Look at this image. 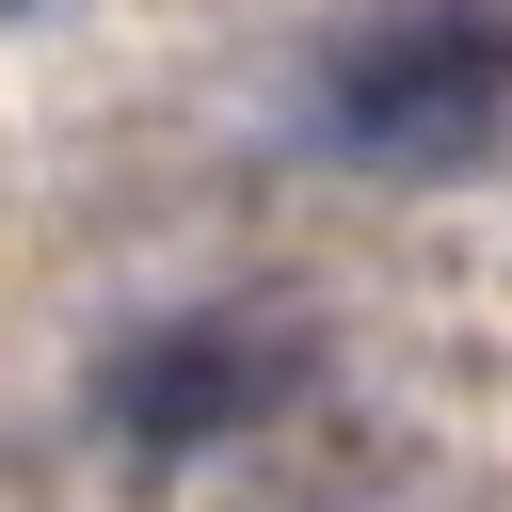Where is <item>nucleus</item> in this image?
I'll list each match as a JSON object with an SVG mask.
<instances>
[{
	"instance_id": "obj_1",
	"label": "nucleus",
	"mask_w": 512,
	"mask_h": 512,
	"mask_svg": "<svg viewBox=\"0 0 512 512\" xmlns=\"http://www.w3.org/2000/svg\"><path fill=\"white\" fill-rule=\"evenodd\" d=\"M512 128V0H384L320 48V144L368 176H464Z\"/></svg>"
},
{
	"instance_id": "obj_2",
	"label": "nucleus",
	"mask_w": 512,
	"mask_h": 512,
	"mask_svg": "<svg viewBox=\"0 0 512 512\" xmlns=\"http://www.w3.org/2000/svg\"><path fill=\"white\" fill-rule=\"evenodd\" d=\"M304 368H320V336L272 320V304H160V320H128L96 352V432L144 448V464H176V448H224V432L288 416Z\"/></svg>"
}]
</instances>
